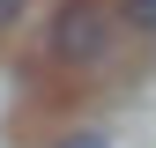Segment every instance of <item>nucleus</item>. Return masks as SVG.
<instances>
[{"label":"nucleus","mask_w":156,"mask_h":148,"mask_svg":"<svg viewBox=\"0 0 156 148\" xmlns=\"http://www.w3.org/2000/svg\"><path fill=\"white\" fill-rule=\"evenodd\" d=\"M104 52H112V8L104 0H60V15H52V59L89 67Z\"/></svg>","instance_id":"1"},{"label":"nucleus","mask_w":156,"mask_h":148,"mask_svg":"<svg viewBox=\"0 0 156 148\" xmlns=\"http://www.w3.org/2000/svg\"><path fill=\"white\" fill-rule=\"evenodd\" d=\"M119 15H126L134 30H149V37H156V0H119Z\"/></svg>","instance_id":"2"},{"label":"nucleus","mask_w":156,"mask_h":148,"mask_svg":"<svg viewBox=\"0 0 156 148\" xmlns=\"http://www.w3.org/2000/svg\"><path fill=\"white\" fill-rule=\"evenodd\" d=\"M23 8H30V0H0V30H15V22H23Z\"/></svg>","instance_id":"3"},{"label":"nucleus","mask_w":156,"mask_h":148,"mask_svg":"<svg viewBox=\"0 0 156 148\" xmlns=\"http://www.w3.org/2000/svg\"><path fill=\"white\" fill-rule=\"evenodd\" d=\"M60 148H112V141H104V133H67Z\"/></svg>","instance_id":"4"}]
</instances>
